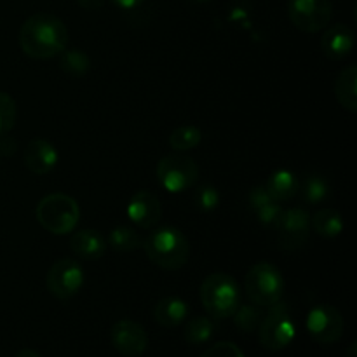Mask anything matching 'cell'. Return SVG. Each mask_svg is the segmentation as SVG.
Listing matches in <instances>:
<instances>
[{
  "mask_svg": "<svg viewBox=\"0 0 357 357\" xmlns=\"http://www.w3.org/2000/svg\"><path fill=\"white\" fill-rule=\"evenodd\" d=\"M68 42V30L59 17L38 13L28 17L20 28L17 44L21 51L33 59L58 56Z\"/></svg>",
  "mask_w": 357,
  "mask_h": 357,
  "instance_id": "1",
  "label": "cell"
},
{
  "mask_svg": "<svg viewBox=\"0 0 357 357\" xmlns=\"http://www.w3.org/2000/svg\"><path fill=\"white\" fill-rule=\"evenodd\" d=\"M149 260L164 271H178L190 257V244L185 234L174 227L152 230L143 243Z\"/></svg>",
  "mask_w": 357,
  "mask_h": 357,
  "instance_id": "2",
  "label": "cell"
},
{
  "mask_svg": "<svg viewBox=\"0 0 357 357\" xmlns=\"http://www.w3.org/2000/svg\"><path fill=\"white\" fill-rule=\"evenodd\" d=\"M201 302L213 319L232 317L241 305V289L229 274H211L201 284Z\"/></svg>",
  "mask_w": 357,
  "mask_h": 357,
  "instance_id": "3",
  "label": "cell"
},
{
  "mask_svg": "<svg viewBox=\"0 0 357 357\" xmlns=\"http://www.w3.org/2000/svg\"><path fill=\"white\" fill-rule=\"evenodd\" d=\"M35 216L44 230L54 236H65L75 230L80 220V209L75 199L70 195L49 194L37 204Z\"/></svg>",
  "mask_w": 357,
  "mask_h": 357,
  "instance_id": "4",
  "label": "cell"
},
{
  "mask_svg": "<svg viewBox=\"0 0 357 357\" xmlns=\"http://www.w3.org/2000/svg\"><path fill=\"white\" fill-rule=\"evenodd\" d=\"M244 291L251 303L258 307H272L281 302L284 293V278L275 265L260 261L253 265L244 279Z\"/></svg>",
  "mask_w": 357,
  "mask_h": 357,
  "instance_id": "5",
  "label": "cell"
},
{
  "mask_svg": "<svg viewBox=\"0 0 357 357\" xmlns=\"http://www.w3.org/2000/svg\"><path fill=\"white\" fill-rule=\"evenodd\" d=\"M268 312L258 326V340L267 351L279 352L291 345L296 337V324L291 307L286 302H278L268 307Z\"/></svg>",
  "mask_w": 357,
  "mask_h": 357,
  "instance_id": "6",
  "label": "cell"
},
{
  "mask_svg": "<svg viewBox=\"0 0 357 357\" xmlns=\"http://www.w3.org/2000/svg\"><path fill=\"white\" fill-rule=\"evenodd\" d=\"M157 180L169 194H181L199 180V166L194 159L181 153L162 157L157 164Z\"/></svg>",
  "mask_w": 357,
  "mask_h": 357,
  "instance_id": "7",
  "label": "cell"
},
{
  "mask_svg": "<svg viewBox=\"0 0 357 357\" xmlns=\"http://www.w3.org/2000/svg\"><path fill=\"white\" fill-rule=\"evenodd\" d=\"M288 16L295 28L305 33H317L333 17L331 0H289Z\"/></svg>",
  "mask_w": 357,
  "mask_h": 357,
  "instance_id": "8",
  "label": "cell"
},
{
  "mask_svg": "<svg viewBox=\"0 0 357 357\" xmlns=\"http://www.w3.org/2000/svg\"><path fill=\"white\" fill-rule=\"evenodd\" d=\"M84 284V268L79 261L61 258L54 261L45 275L49 293L58 300H68L80 291Z\"/></svg>",
  "mask_w": 357,
  "mask_h": 357,
  "instance_id": "9",
  "label": "cell"
},
{
  "mask_svg": "<svg viewBox=\"0 0 357 357\" xmlns=\"http://www.w3.org/2000/svg\"><path fill=\"white\" fill-rule=\"evenodd\" d=\"M305 328L310 338L317 344H337L344 333V317L335 307L316 305L307 316Z\"/></svg>",
  "mask_w": 357,
  "mask_h": 357,
  "instance_id": "10",
  "label": "cell"
},
{
  "mask_svg": "<svg viewBox=\"0 0 357 357\" xmlns=\"http://www.w3.org/2000/svg\"><path fill=\"white\" fill-rule=\"evenodd\" d=\"M274 229L278 230L279 246L286 251H296L305 246L310 236V215L302 208L284 209Z\"/></svg>",
  "mask_w": 357,
  "mask_h": 357,
  "instance_id": "11",
  "label": "cell"
},
{
  "mask_svg": "<svg viewBox=\"0 0 357 357\" xmlns=\"http://www.w3.org/2000/svg\"><path fill=\"white\" fill-rule=\"evenodd\" d=\"M110 340L115 351L126 357H138L149 347V335L145 328L131 319L115 323L110 330Z\"/></svg>",
  "mask_w": 357,
  "mask_h": 357,
  "instance_id": "12",
  "label": "cell"
},
{
  "mask_svg": "<svg viewBox=\"0 0 357 357\" xmlns=\"http://www.w3.org/2000/svg\"><path fill=\"white\" fill-rule=\"evenodd\" d=\"M128 218L139 229H153L162 218V206L155 195L146 190H139L129 201Z\"/></svg>",
  "mask_w": 357,
  "mask_h": 357,
  "instance_id": "13",
  "label": "cell"
},
{
  "mask_svg": "<svg viewBox=\"0 0 357 357\" xmlns=\"http://www.w3.org/2000/svg\"><path fill=\"white\" fill-rule=\"evenodd\" d=\"M24 166L33 174H47L58 164L59 155L56 146L51 142L42 138L31 139L23 152Z\"/></svg>",
  "mask_w": 357,
  "mask_h": 357,
  "instance_id": "14",
  "label": "cell"
},
{
  "mask_svg": "<svg viewBox=\"0 0 357 357\" xmlns=\"http://www.w3.org/2000/svg\"><path fill=\"white\" fill-rule=\"evenodd\" d=\"M356 45V35L345 24L338 23L328 28L324 31L323 38H321V49H323L324 56L333 61H340V59L347 58L352 52Z\"/></svg>",
  "mask_w": 357,
  "mask_h": 357,
  "instance_id": "15",
  "label": "cell"
},
{
  "mask_svg": "<svg viewBox=\"0 0 357 357\" xmlns=\"http://www.w3.org/2000/svg\"><path fill=\"white\" fill-rule=\"evenodd\" d=\"M70 250L82 260H98L107 251V239L103 234L93 229L79 230L70 239Z\"/></svg>",
  "mask_w": 357,
  "mask_h": 357,
  "instance_id": "16",
  "label": "cell"
},
{
  "mask_svg": "<svg viewBox=\"0 0 357 357\" xmlns=\"http://www.w3.org/2000/svg\"><path fill=\"white\" fill-rule=\"evenodd\" d=\"M153 317L164 328L180 326L188 317V305L187 302L176 298V296H166L157 302L155 309H153Z\"/></svg>",
  "mask_w": 357,
  "mask_h": 357,
  "instance_id": "17",
  "label": "cell"
},
{
  "mask_svg": "<svg viewBox=\"0 0 357 357\" xmlns=\"http://www.w3.org/2000/svg\"><path fill=\"white\" fill-rule=\"evenodd\" d=\"M298 185L300 180L296 178L295 173L288 169H278L268 176L265 188H267V192L275 202H284L296 197Z\"/></svg>",
  "mask_w": 357,
  "mask_h": 357,
  "instance_id": "18",
  "label": "cell"
},
{
  "mask_svg": "<svg viewBox=\"0 0 357 357\" xmlns=\"http://www.w3.org/2000/svg\"><path fill=\"white\" fill-rule=\"evenodd\" d=\"M335 96L349 112L357 110V66L349 65L342 70L335 82Z\"/></svg>",
  "mask_w": 357,
  "mask_h": 357,
  "instance_id": "19",
  "label": "cell"
},
{
  "mask_svg": "<svg viewBox=\"0 0 357 357\" xmlns=\"http://www.w3.org/2000/svg\"><path fill=\"white\" fill-rule=\"evenodd\" d=\"M310 227L324 239H335L344 232V218L338 211L331 208H323L310 216Z\"/></svg>",
  "mask_w": 357,
  "mask_h": 357,
  "instance_id": "20",
  "label": "cell"
},
{
  "mask_svg": "<svg viewBox=\"0 0 357 357\" xmlns=\"http://www.w3.org/2000/svg\"><path fill=\"white\" fill-rule=\"evenodd\" d=\"M331 187L328 180L321 174H309L298 185V194L307 204H321L330 197Z\"/></svg>",
  "mask_w": 357,
  "mask_h": 357,
  "instance_id": "21",
  "label": "cell"
},
{
  "mask_svg": "<svg viewBox=\"0 0 357 357\" xmlns=\"http://www.w3.org/2000/svg\"><path fill=\"white\" fill-rule=\"evenodd\" d=\"M216 331V324L213 317L208 316H195L190 321H187L183 330V337L188 344L201 345L206 344L213 338Z\"/></svg>",
  "mask_w": 357,
  "mask_h": 357,
  "instance_id": "22",
  "label": "cell"
},
{
  "mask_svg": "<svg viewBox=\"0 0 357 357\" xmlns=\"http://www.w3.org/2000/svg\"><path fill=\"white\" fill-rule=\"evenodd\" d=\"M59 68L72 77H82L89 72L91 59L82 49H63L59 52Z\"/></svg>",
  "mask_w": 357,
  "mask_h": 357,
  "instance_id": "23",
  "label": "cell"
},
{
  "mask_svg": "<svg viewBox=\"0 0 357 357\" xmlns=\"http://www.w3.org/2000/svg\"><path fill=\"white\" fill-rule=\"evenodd\" d=\"M142 237L129 227H115L108 236V246L117 253H131L142 248Z\"/></svg>",
  "mask_w": 357,
  "mask_h": 357,
  "instance_id": "24",
  "label": "cell"
},
{
  "mask_svg": "<svg viewBox=\"0 0 357 357\" xmlns=\"http://www.w3.org/2000/svg\"><path fill=\"white\" fill-rule=\"evenodd\" d=\"M202 142V131L195 126H180L169 136L171 149L176 152H188Z\"/></svg>",
  "mask_w": 357,
  "mask_h": 357,
  "instance_id": "25",
  "label": "cell"
},
{
  "mask_svg": "<svg viewBox=\"0 0 357 357\" xmlns=\"http://www.w3.org/2000/svg\"><path fill=\"white\" fill-rule=\"evenodd\" d=\"M234 323L244 333H251V331H257L260 326L261 319H264V312H261V307L255 305H239L237 310L234 312Z\"/></svg>",
  "mask_w": 357,
  "mask_h": 357,
  "instance_id": "26",
  "label": "cell"
},
{
  "mask_svg": "<svg viewBox=\"0 0 357 357\" xmlns=\"http://www.w3.org/2000/svg\"><path fill=\"white\" fill-rule=\"evenodd\" d=\"M192 202H194L195 209L201 213H211L220 206V192L213 185H201L195 188L194 195H192Z\"/></svg>",
  "mask_w": 357,
  "mask_h": 357,
  "instance_id": "27",
  "label": "cell"
},
{
  "mask_svg": "<svg viewBox=\"0 0 357 357\" xmlns=\"http://www.w3.org/2000/svg\"><path fill=\"white\" fill-rule=\"evenodd\" d=\"M17 108L13 96L0 91V136L7 135L16 124Z\"/></svg>",
  "mask_w": 357,
  "mask_h": 357,
  "instance_id": "28",
  "label": "cell"
},
{
  "mask_svg": "<svg viewBox=\"0 0 357 357\" xmlns=\"http://www.w3.org/2000/svg\"><path fill=\"white\" fill-rule=\"evenodd\" d=\"M282 211H284V209L279 206V202L272 201V202H268V204H265L264 208L258 209V211H255V215H257L258 222H260L261 225L275 227L278 225L279 218H281Z\"/></svg>",
  "mask_w": 357,
  "mask_h": 357,
  "instance_id": "29",
  "label": "cell"
},
{
  "mask_svg": "<svg viewBox=\"0 0 357 357\" xmlns=\"http://www.w3.org/2000/svg\"><path fill=\"white\" fill-rule=\"evenodd\" d=\"M201 357H244V354L232 342H218L211 345Z\"/></svg>",
  "mask_w": 357,
  "mask_h": 357,
  "instance_id": "30",
  "label": "cell"
},
{
  "mask_svg": "<svg viewBox=\"0 0 357 357\" xmlns=\"http://www.w3.org/2000/svg\"><path fill=\"white\" fill-rule=\"evenodd\" d=\"M272 201L274 199L271 197V194H268L265 187H253L250 190V194H248V202H250V208L253 209V213Z\"/></svg>",
  "mask_w": 357,
  "mask_h": 357,
  "instance_id": "31",
  "label": "cell"
},
{
  "mask_svg": "<svg viewBox=\"0 0 357 357\" xmlns=\"http://www.w3.org/2000/svg\"><path fill=\"white\" fill-rule=\"evenodd\" d=\"M16 150H17V143L13 136H9V132L0 136V155H3V157L14 155V153H16Z\"/></svg>",
  "mask_w": 357,
  "mask_h": 357,
  "instance_id": "32",
  "label": "cell"
},
{
  "mask_svg": "<svg viewBox=\"0 0 357 357\" xmlns=\"http://www.w3.org/2000/svg\"><path fill=\"white\" fill-rule=\"evenodd\" d=\"M114 6H117L119 9H124V10H131V9H136V7L142 6L145 0H110Z\"/></svg>",
  "mask_w": 357,
  "mask_h": 357,
  "instance_id": "33",
  "label": "cell"
},
{
  "mask_svg": "<svg viewBox=\"0 0 357 357\" xmlns=\"http://www.w3.org/2000/svg\"><path fill=\"white\" fill-rule=\"evenodd\" d=\"M77 3L86 10H96L103 6V0H77Z\"/></svg>",
  "mask_w": 357,
  "mask_h": 357,
  "instance_id": "34",
  "label": "cell"
},
{
  "mask_svg": "<svg viewBox=\"0 0 357 357\" xmlns=\"http://www.w3.org/2000/svg\"><path fill=\"white\" fill-rule=\"evenodd\" d=\"M16 357H42L38 354L37 351H33V349H21L20 352H17Z\"/></svg>",
  "mask_w": 357,
  "mask_h": 357,
  "instance_id": "35",
  "label": "cell"
},
{
  "mask_svg": "<svg viewBox=\"0 0 357 357\" xmlns=\"http://www.w3.org/2000/svg\"><path fill=\"white\" fill-rule=\"evenodd\" d=\"M345 357H357V344H356V342H352V344L349 345L347 354H345Z\"/></svg>",
  "mask_w": 357,
  "mask_h": 357,
  "instance_id": "36",
  "label": "cell"
},
{
  "mask_svg": "<svg viewBox=\"0 0 357 357\" xmlns=\"http://www.w3.org/2000/svg\"><path fill=\"white\" fill-rule=\"evenodd\" d=\"M194 2H199V3H204V2H209V0H194Z\"/></svg>",
  "mask_w": 357,
  "mask_h": 357,
  "instance_id": "37",
  "label": "cell"
}]
</instances>
